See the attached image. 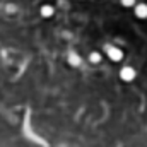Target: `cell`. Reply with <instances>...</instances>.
<instances>
[{"mask_svg": "<svg viewBox=\"0 0 147 147\" xmlns=\"http://www.w3.org/2000/svg\"><path fill=\"white\" fill-rule=\"evenodd\" d=\"M101 60H103V53L101 51H91L89 53V62L91 63L98 65V63H101Z\"/></svg>", "mask_w": 147, "mask_h": 147, "instance_id": "6", "label": "cell"}, {"mask_svg": "<svg viewBox=\"0 0 147 147\" xmlns=\"http://www.w3.org/2000/svg\"><path fill=\"white\" fill-rule=\"evenodd\" d=\"M118 77H120L123 82H132V80H135L137 72H135V69H134V67H130V65H125V67H121V69H120Z\"/></svg>", "mask_w": 147, "mask_h": 147, "instance_id": "2", "label": "cell"}, {"mask_svg": "<svg viewBox=\"0 0 147 147\" xmlns=\"http://www.w3.org/2000/svg\"><path fill=\"white\" fill-rule=\"evenodd\" d=\"M120 3H121V7H127V9H132V7H135V0H120Z\"/></svg>", "mask_w": 147, "mask_h": 147, "instance_id": "7", "label": "cell"}, {"mask_svg": "<svg viewBox=\"0 0 147 147\" xmlns=\"http://www.w3.org/2000/svg\"><path fill=\"white\" fill-rule=\"evenodd\" d=\"M134 16L137 19H147V3L140 2V3H135L134 7Z\"/></svg>", "mask_w": 147, "mask_h": 147, "instance_id": "3", "label": "cell"}, {"mask_svg": "<svg viewBox=\"0 0 147 147\" xmlns=\"http://www.w3.org/2000/svg\"><path fill=\"white\" fill-rule=\"evenodd\" d=\"M105 51H106V55H108V58H110L111 62H121L123 57H125L123 50L118 48V46H113V45H106L105 46Z\"/></svg>", "mask_w": 147, "mask_h": 147, "instance_id": "1", "label": "cell"}, {"mask_svg": "<svg viewBox=\"0 0 147 147\" xmlns=\"http://www.w3.org/2000/svg\"><path fill=\"white\" fill-rule=\"evenodd\" d=\"M67 62H69V65H70V67H80L82 58H80V55H77L75 51H70V53H69V57H67Z\"/></svg>", "mask_w": 147, "mask_h": 147, "instance_id": "5", "label": "cell"}, {"mask_svg": "<svg viewBox=\"0 0 147 147\" xmlns=\"http://www.w3.org/2000/svg\"><path fill=\"white\" fill-rule=\"evenodd\" d=\"M39 14H41V17H45V19L53 17V14H55V7H53V5H50V3H45V5H41Z\"/></svg>", "mask_w": 147, "mask_h": 147, "instance_id": "4", "label": "cell"}]
</instances>
